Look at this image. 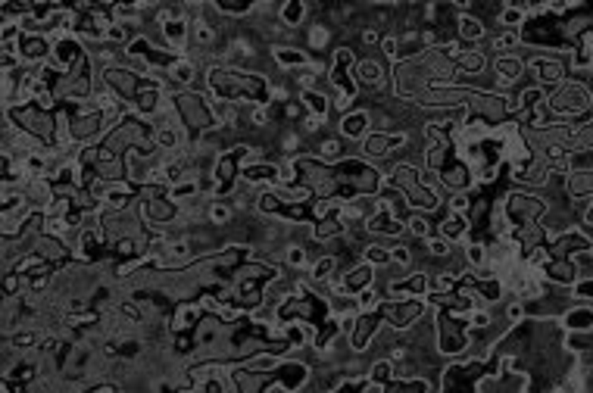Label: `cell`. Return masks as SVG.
I'll return each mask as SVG.
<instances>
[{
    "label": "cell",
    "instance_id": "17",
    "mask_svg": "<svg viewBox=\"0 0 593 393\" xmlns=\"http://www.w3.org/2000/svg\"><path fill=\"white\" fill-rule=\"evenodd\" d=\"M178 128L175 125H160L156 128V147H163V150H178Z\"/></svg>",
    "mask_w": 593,
    "mask_h": 393
},
{
    "label": "cell",
    "instance_id": "27",
    "mask_svg": "<svg viewBox=\"0 0 593 393\" xmlns=\"http://www.w3.org/2000/svg\"><path fill=\"white\" fill-rule=\"evenodd\" d=\"M300 19H303V6H300V4L284 6V22H288V26H297Z\"/></svg>",
    "mask_w": 593,
    "mask_h": 393
},
{
    "label": "cell",
    "instance_id": "7",
    "mask_svg": "<svg viewBox=\"0 0 593 393\" xmlns=\"http://www.w3.org/2000/svg\"><path fill=\"white\" fill-rule=\"evenodd\" d=\"M400 147H406V135H393V131H371L362 140V153L366 156H391Z\"/></svg>",
    "mask_w": 593,
    "mask_h": 393
},
{
    "label": "cell",
    "instance_id": "31",
    "mask_svg": "<svg viewBox=\"0 0 593 393\" xmlns=\"http://www.w3.org/2000/svg\"><path fill=\"white\" fill-rule=\"evenodd\" d=\"M469 259L474 265H484V247H481V243H472L469 247Z\"/></svg>",
    "mask_w": 593,
    "mask_h": 393
},
{
    "label": "cell",
    "instance_id": "30",
    "mask_svg": "<svg viewBox=\"0 0 593 393\" xmlns=\"http://www.w3.org/2000/svg\"><path fill=\"white\" fill-rule=\"evenodd\" d=\"M428 247H431L434 256H447V253H450V243H447V240H437V238H431Z\"/></svg>",
    "mask_w": 593,
    "mask_h": 393
},
{
    "label": "cell",
    "instance_id": "15",
    "mask_svg": "<svg viewBox=\"0 0 593 393\" xmlns=\"http://www.w3.org/2000/svg\"><path fill=\"white\" fill-rule=\"evenodd\" d=\"M465 225H469V218H465L462 212H453V216H447L444 222H440V234L450 238V240H456V238H462Z\"/></svg>",
    "mask_w": 593,
    "mask_h": 393
},
{
    "label": "cell",
    "instance_id": "33",
    "mask_svg": "<svg viewBox=\"0 0 593 393\" xmlns=\"http://www.w3.org/2000/svg\"><path fill=\"white\" fill-rule=\"evenodd\" d=\"M578 294L581 297H593V281H584V284H578Z\"/></svg>",
    "mask_w": 593,
    "mask_h": 393
},
{
    "label": "cell",
    "instance_id": "16",
    "mask_svg": "<svg viewBox=\"0 0 593 393\" xmlns=\"http://www.w3.org/2000/svg\"><path fill=\"white\" fill-rule=\"evenodd\" d=\"M565 328H572V331H587L593 328V309H575L565 316Z\"/></svg>",
    "mask_w": 593,
    "mask_h": 393
},
{
    "label": "cell",
    "instance_id": "18",
    "mask_svg": "<svg viewBox=\"0 0 593 393\" xmlns=\"http://www.w3.org/2000/svg\"><path fill=\"white\" fill-rule=\"evenodd\" d=\"M534 69H537V75H540V82H559V78H562V66H559L556 60H537Z\"/></svg>",
    "mask_w": 593,
    "mask_h": 393
},
{
    "label": "cell",
    "instance_id": "19",
    "mask_svg": "<svg viewBox=\"0 0 593 393\" xmlns=\"http://www.w3.org/2000/svg\"><path fill=\"white\" fill-rule=\"evenodd\" d=\"M334 269H337V259L334 256H322L319 262H312V278L315 281H325V278H331V275H334Z\"/></svg>",
    "mask_w": 593,
    "mask_h": 393
},
{
    "label": "cell",
    "instance_id": "4",
    "mask_svg": "<svg viewBox=\"0 0 593 393\" xmlns=\"http://www.w3.org/2000/svg\"><path fill=\"white\" fill-rule=\"evenodd\" d=\"M247 156H250V147L237 144L216 160V169H212V191H216V196H225L234 191L237 178H241L244 166H247Z\"/></svg>",
    "mask_w": 593,
    "mask_h": 393
},
{
    "label": "cell",
    "instance_id": "2",
    "mask_svg": "<svg viewBox=\"0 0 593 393\" xmlns=\"http://www.w3.org/2000/svg\"><path fill=\"white\" fill-rule=\"evenodd\" d=\"M172 106H175L178 119H181V125H185V131H187L191 140H200L203 131H212L216 125H222L219 122V113L207 104V97H200V94H194V91L175 94V97H172Z\"/></svg>",
    "mask_w": 593,
    "mask_h": 393
},
{
    "label": "cell",
    "instance_id": "20",
    "mask_svg": "<svg viewBox=\"0 0 593 393\" xmlns=\"http://www.w3.org/2000/svg\"><path fill=\"white\" fill-rule=\"evenodd\" d=\"M185 31L187 28H185V22H181V19H169V22H165V41L181 47V44H185Z\"/></svg>",
    "mask_w": 593,
    "mask_h": 393
},
{
    "label": "cell",
    "instance_id": "24",
    "mask_svg": "<svg viewBox=\"0 0 593 393\" xmlns=\"http://www.w3.org/2000/svg\"><path fill=\"white\" fill-rule=\"evenodd\" d=\"M459 26H462V28H459V31H462V38H469V41H474V38H481V35H484V28H481V22H478V19H462Z\"/></svg>",
    "mask_w": 593,
    "mask_h": 393
},
{
    "label": "cell",
    "instance_id": "9",
    "mask_svg": "<svg viewBox=\"0 0 593 393\" xmlns=\"http://www.w3.org/2000/svg\"><path fill=\"white\" fill-rule=\"evenodd\" d=\"M241 178L247 184H281L284 172H281V166H275V162H247Z\"/></svg>",
    "mask_w": 593,
    "mask_h": 393
},
{
    "label": "cell",
    "instance_id": "23",
    "mask_svg": "<svg viewBox=\"0 0 593 393\" xmlns=\"http://www.w3.org/2000/svg\"><path fill=\"white\" fill-rule=\"evenodd\" d=\"M207 216H210V222H216V225H225L228 218H232V209H228L225 203H212V206L207 209Z\"/></svg>",
    "mask_w": 593,
    "mask_h": 393
},
{
    "label": "cell",
    "instance_id": "11",
    "mask_svg": "<svg viewBox=\"0 0 593 393\" xmlns=\"http://www.w3.org/2000/svg\"><path fill=\"white\" fill-rule=\"evenodd\" d=\"M353 75H356V82L371 84V88H381V84H384V69L378 66L375 60H362V62H356V66H353Z\"/></svg>",
    "mask_w": 593,
    "mask_h": 393
},
{
    "label": "cell",
    "instance_id": "1",
    "mask_svg": "<svg viewBox=\"0 0 593 393\" xmlns=\"http://www.w3.org/2000/svg\"><path fill=\"white\" fill-rule=\"evenodd\" d=\"M210 88L219 97V104H237V100H250L256 106H266L272 97V88L263 75L241 72V69H212Z\"/></svg>",
    "mask_w": 593,
    "mask_h": 393
},
{
    "label": "cell",
    "instance_id": "26",
    "mask_svg": "<svg viewBox=\"0 0 593 393\" xmlns=\"http://www.w3.org/2000/svg\"><path fill=\"white\" fill-rule=\"evenodd\" d=\"M409 231L418 234V238H431V225L422 216H409Z\"/></svg>",
    "mask_w": 593,
    "mask_h": 393
},
{
    "label": "cell",
    "instance_id": "13",
    "mask_svg": "<svg viewBox=\"0 0 593 393\" xmlns=\"http://www.w3.org/2000/svg\"><path fill=\"white\" fill-rule=\"evenodd\" d=\"M300 100H303V106L310 109V116L312 119H319V122H325V116H328V97L322 91H303L300 94Z\"/></svg>",
    "mask_w": 593,
    "mask_h": 393
},
{
    "label": "cell",
    "instance_id": "25",
    "mask_svg": "<svg viewBox=\"0 0 593 393\" xmlns=\"http://www.w3.org/2000/svg\"><path fill=\"white\" fill-rule=\"evenodd\" d=\"M459 66L465 69V72H481V69H484V57H481V53H469V57H462L459 60Z\"/></svg>",
    "mask_w": 593,
    "mask_h": 393
},
{
    "label": "cell",
    "instance_id": "14",
    "mask_svg": "<svg viewBox=\"0 0 593 393\" xmlns=\"http://www.w3.org/2000/svg\"><path fill=\"white\" fill-rule=\"evenodd\" d=\"M275 60H278L281 66H288V69H303V66H310L306 53L290 50V47H275Z\"/></svg>",
    "mask_w": 593,
    "mask_h": 393
},
{
    "label": "cell",
    "instance_id": "3",
    "mask_svg": "<svg viewBox=\"0 0 593 393\" xmlns=\"http://www.w3.org/2000/svg\"><path fill=\"white\" fill-rule=\"evenodd\" d=\"M391 184L403 194V200H406L409 206H415L422 212H434L440 206L437 191H434L428 182H422V178H418V169L409 166V162H400V166L391 169Z\"/></svg>",
    "mask_w": 593,
    "mask_h": 393
},
{
    "label": "cell",
    "instance_id": "10",
    "mask_svg": "<svg viewBox=\"0 0 593 393\" xmlns=\"http://www.w3.org/2000/svg\"><path fill=\"white\" fill-rule=\"evenodd\" d=\"M369 113L356 109V113H347L341 119V135L350 138V140H366L369 138Z\"/></svg>",
    "mask_w": 593,
    "mask_h": 393
},
{
    "label": "cell",
    "instance_id": "12",
    "mask_svg": "<svg viewBox=\"0 0 593 393\" xmlns=\"http://www.w3.org/2000/svg\"><path fill=\"white\" fill-rule=\"evenodd\" d=\"M19 50H22V60L38 62V60H44L47 53H50V44H47L44 35H26V38H22V44H19Z\"/></svg>",
    "mask_w": 593,
    "mask_h": 393
},
{
    "label": "cell",
    "instance_id": "22",
    "mask_svg": "<svg viewBox=\"0 0 593 393\" xmlns=\"http://www.w3.org/2000/svg\"><path fill=\"white\" fill-rule=\"evenodd\" d=\"M172 75H175V82H181V84L194 82V62H187V60H178L175 66H172Z\"/></svg>",
    "mask_w": 593,
    "mask_h": 393
},
{
    "label": "cell",
    "instance_id": "32",
    "mask_svg": "<svg viewBox=\"0 0 593 393\" xmlns=\"http://www.w3.org/2000/svg\"><path fill=\"white\" fill-rule=\"evenodd\" d=\"M391 259H393V262H400V265H409V259H413V256H409L406 247H397V250H391Z\"/></svg>",
    "mask_w": 593,
    "mask_h": 393
},
{
    "label": "cell",
    "instance_id": "28",
    "mask_svg": "<svg viewBox=\"0 0 593 393\" xmlns=\"http://www.w3.org/2000/svg\"><path fill=\"white\" fill-rule=\"evenodd\" d=\"M325 41H328V28H325V26H315V28L310 31V44H312V47H325Z\"/></svg>",
    "mask_w": 593,
    "mask_h": 393
},
{
    "label": "cell",
    "instance_id": "8",
    "mask_svg": "<svg viewBox=\"0 0 593 393\" xmlns=\"http://www.w3.org/2000/svg\"><path fill=\"white\" fill-rule=\"evenodd\" d=\"M587 104H590V94L581 84H565L553 97V109H559V113H565V109L568 113H581V109H587Z\"/></svg>",
    "mask_w": 593,
    "mask_h": 393
},
{
    "label": "cell",
    "instance_id": "6",
    "mask_svg": "<svg viewBox=\"0 0 593 393\" xmlns=\"http://www.w3.org/2000/svg\"><path fill=\"white\" fill-rule=\"evenodd\" d=\"M371 278H375V269L366 262V265H356V269L344 272V278L334 281V294H344V297H359L362 290L371 287Z\"/></svg>",
    "mask_w": 593,
    "mask_h": 393
},
{
    "label": "cell",
    "instance_id": "5",
    "mask_svg": "<svg viewBox=\"0 0 593 393\" xmlns=\"http://www.w3.org/2000/svg\"><path fill=\"white\" fill-rule=\"evenodd\" d=\"M490 372V365L484 362H456L450 365L440 378V393H474V384H478L484 375Z\"/></svg>",
    "mask_w": 593,
    "mask_h": 393
},
{
    "label": "cell",
    "instance_id": "21",
    "mask_svg": "<svg viewBox=\"0 0 593 393\" xmlns=\"http://www.w3.org/2000/svg\"><path fill=\"white\" fill-rule=\"evenodd\" d=\"M366 262H369V265H387V262H393V259H391V250L378 247V243H369V247H366Z\"/></svg>",
    "mask_w": 593,
    "mask_h": 393
},
{
    "label": "cell",
    "instance_id": "29",
    "mask_svg": "<svg viewBox=\"0 0 593 393\" xmlns=\"http://www.w3.org/2000/svg\"><path fill=\"white\" fill-rule=\"evenodd\" d=\"M288 262H290V265H303V262H306L303 247H288Z\"/></svg>",
    "mask_w": 593,
    "mask_h": 393
}]
</instances>
